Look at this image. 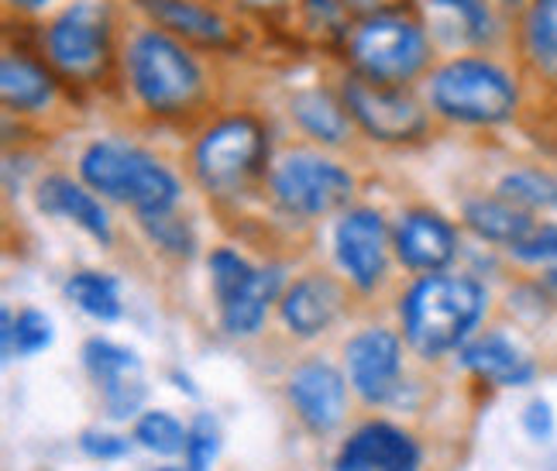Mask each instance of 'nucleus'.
I'll return each instance as SVG.
<instances>
[{
	"label": "nucleus",
	"instance_id": "2f4dec72",
	"mask_svg": "<svg viewBox=\"0 0 557 471\" xmlns=\"http://www.w3.org/2000/svg\"><path fill=\"white\" fill-rule=\"evenodd\" d=\"M348 14L345 0H304L307 28L327 41H348Z\"/></svg>",
	"mask_w": 557,
	"mask_h": 471
},
{
	"label": "nucleus",
	"instance_id": "473e14b6",
	"mask_svg": "<svg viewBox=\"0 0 557 471\" xmlns=\"http://www.w3.org/2000/svg\"><path fill=\"white\" fill-rule=\"evenodd\" d=\"M186 471H210L213 458H218V426L207 413H200L189 423L186 434Z\"/></svg>",
	"mask_w": 557,
	"mask_h": 471
},
{
	"label": "nucleus",
	"instance_id": "39448f33",
	"mask_svg": "<svg viewBox=\"0 0 557 471\" xmlns=\"http://www.w3.org/2000/svg\"><path fill=\"white\" fill-rule=\"evenodd\" d=\"M426 59H431V41L406 14L366 17L348 35V62L355 76L385 83V87H403L420 76Z\"/></svg>",
	"mask_w": 557,
	"mask_h": 471
},
{
	"label": "nucleus",
	"instance_id": "412c9836",
	"mask_svg": "<svg viewBox=\"0 0 557 471\" xmlns=\"http://www.w3.org/2000/svg\"><path fill=\"white\" fill-rule=\"evenodd\" d=\"M0 97H4V103L11 107V111L35 114V111H46V107L52 103L55 83L28 55L8 52L4 59H0Z\"/></svg>",
	"mask_w": 557,
	"mask_h": 471
},
{
	"label": "nucleus",
	"instance_id": "4468645a",
	"mask_svg": "<svg viewBox=\"0 0 557 471\" xmlns=\"http://www.w3.org/2000/svg\"><path fill=\"white\" fill-rule=\"evenodd\" d=\"M286 393L293 410L313 434H327L345 420L348 385L345 375L334 365H327V361H307V365H299L286 382Z\"/></svg>",
	"mask_w": 557,
	"mask_h": 471
},
{
	"label": "nucleus",
	"instance_id": "9b49d317",
	"mask_svg": "<svg viewBox=\"0 0 557 471\" xmlns=\"http://www.w3.org/2000/svg\"><path fill=\"white\" fill-rule=\"evenodd\" d=\"M348 379L366 402H389L399 393V369H403V345L393 331L369 327L358 331L348 348Z\"/></svg>",
	"mask_w": 557,
	"mask_h": 471
},
{
	"label": "nucleus",
	"instance_id": "393cba45",
	"mask_svg": "<svg viewBox=\"0 0 557 471\" xmlns=\"http://www.w3.org/2000/svg\"><path fill=\"white\" fill-rule=\"evenodd\" d=\"M523 41L533 66L557 83V0H533L523 21Z\"/></svg>",
	"mask_w": 557,
	"mask_h": 471
},
{
	"label": "nucleus",
	"instance_id": "0eeeda50",
	"mask_svg": "<svg viewBox=\"0 0 557 471\" xmlns=\"http://www.w3.org/2000/svg\"><path fill=\"white\" fill-rule=\"evenodd\" d=\"M272 193L289 213L324 218V213H334L351 200L355 179L348 169L317 152H289L275 165Z\"/></svg>",
	"mask_w": 557,
	"mask_h": 471
},
{
	"label": "nucleus",
	"instance_id": "2eb2a0df",
	"mask_svg": "<svg viewBox=\"0 0 557 471\" xmlns=\"http://www.w3.org/2000/svg\"><path fill=\"white\" fill-rule=\"evenodd\" d=\"M399 262L413 272H441L458 255V231L441 213L410 210L393 231Z\"/></svg>",
	"mask_w": 557,
	"mask_h": 471
},
{
	"label": "nucleus",
	"instance_id": "423d86ee",
	"mask_svg": "<svg viewBox=\"0 0 557 471\" xmlns=\"http://www.w3.org/2000/svg\"><path fill=\"white\" fill-rule=\"evenodd\" d=\"M265 156L269 141L259 121L248 114L224 117L193 148V173L203 189L218 193V197H234L262 173Z\"/></svg>",
	"mask_w": 557,
	"mask_h": 471
},
{
	"label": "nucleus",
	"instance_id": "a19ab883",
	"mask_svg": "<svg viewBox=\"0 0 557 471\" xmlns=\"http://www.w3.org/2000/svg\"><path fill=\"white\" fill-rule=\"evenodd\" d=\"M152 471H186V468H152Z\"/></svg>",
	"mask_w": 557,
	"mask_h": 471
},
{
	"label": "nucleus",
	"instance_id": "9d476101",
	"mask_svg": "<svg viewBox=\"0 0 557 471\" xmlns=\"http://www.w3.org/2000/svg\"><path fill=\"white\" fill-rule=\"evenodd\" d=\"M83 365H87L90 379L97 382L107 417L127 420L138 413V406L145 399V379L135 351L114 345V340L90 337L83 345Z\"/></svg>",
	"mask_w": 557,
	"mask_h": 471
},
{
	"label": "nucleus",
	"instance_id": "f257e3e1",
	"mask_svg": "<svg viewBox=\"0 0 557 471\" xmlns=\"http://www.w3.org/2000/svg\"><path fill=\"white\" fill-rule=\"evenodd\" d=\"M488 307V293L471 275L431 272L410 286L403 296V334L410 348L423 358H441L455 348H465L471 331Z\"/></svg>",
	"mask_w": 557,
	"mask_h": 471
},
{
	"label": "nucleus",
	"instance_id": "bb28decb",
	"mask_svg": "<svg viewBox=\"0 0 557 471\" xmlns=\"http://www.w3.org/2000/svg\"><path fill=\"white\" fill-rule=\"evenodd\" d=\"M4 331H0V345H4V358H32L52 345V320L38 310H21L17 317L11 310L0 313Z\"/></svg>",
	"mask_w": 557,
	"mask_h": 471
},
{
	"label": "nucleus",
	"instance_id": "7c9ffc66",
	"mask_svg": "<svg viewBox=\"0 0 557 471\" xmlns=\"http://www.w3.org/2000/svg\"><path fill=\"white\" fill-rule=\"evenodd\" d=\"M141 227L159 248H165L169 255H180V259H189L193 248H197V238H193L189 224L183 218H173V210L156 213V218H141Z\"/></svg>",
	"mask_w": 557,
	"mask_h": 471
},
{
	"label": "nucleus",
	"instance_id": "4be33fe9",
	"mask_svg": "<svg viewBox=\"0 0 557 471\" xmlns=\"http://www.w3.org/2000/svg\"><path fill=\"white\" fill-rule=\"evenodd\" d=\"M465 224L479 234V238L492 241V245H506L512 248L517 241H523L527 234L537 227L530 218V210L509 203L503 197H479L465 203Z\"/></svg>",
	"mask_w": 557,
	"mask_h": 471
},
{
	"label": "nucleus",
	"instance_id": "f03ea898",
	"mask_svg": "<svg viewBox=\"0 0 557 471\" xmlns=\"http://www.w3.org/2000/svg\"><path fill=\"white\" fill-rule=\"evenodd\" d=\"M79 176L94 193L127 203L138 218L169 213L180 200L176 176L156 156H148L145 148L117 138L94 141L79 156Z\"/></svg>",
	"mask_w": 557,
	"mask_h": 471
},
{
	"label": "nucleus",
	"instance_id": "7ed1b4c3",
	"mask_svg": "<svg viewBox=\"0 0 557 471\" xmlns=\"http://www.w3.org/2000/svg\"><path fill=\"white\" fill-rule=\"evenodd\" d=\"M127 76L145 111L176 117L203 97V73L183 49V41L159 28H145L127 46Z\"/></svg>",
	"mask_w": 557,
	"mask_h": 471
},
{
	"label": "nucleus",
	"instance_id": "ddd939ff",
	"mask_svg": "<svg viewBox=\"0 0 557 471\" xmlns=\"http://www.w3.org/2000/svg\"><path fill=\"white\" fill-rule=\"evenodd\" d=\"M334 471H420V447L399 426L375 420L341 444Z\"/></svg>",
	"mask_w": 557,
	"mask_h": 471
},
{
	"label": "nucleus",
	"instance_id": "a211bd4d",
	"mask_svg": "<svg viewBox=\"0 0 557 471\" xmlns=\"http://www.w3.org/2000/svg\"><path fill=\"white\" fill-rule=\"evenodd\" d=\"M461 365L468 372H475L482 382L499 385V389L530 385L533 375H537L533 361L503 334H485V337L468 340V345L461 348Z\"/></svg>",
	"mask_w": 557,
	"mask_h": 471
},
{
	"label": "nucleus",
	"instance_id": "20e7f679",
	"mask_svg": "<svg viewBox=\"0 0 557 471\" xmlns=\"http://www.w3.org/2000/svg\"><path fill=\"white\" fill-rule=\"evenodd\" d=\"M431 103L447 121L492 127L517 114L520 90L506 70L488 59H451L431 79Z\"/></svg>",
	"mask_w": 557,
	"mask_h": 471
},
{
	"label": "nucleus",
	"instance_id": "e433bc0d",
	"mask_svg": "<svg viewBox=\"0 0 557 471\" xmlns=\"http://www.w3.org/2000/svg\"><path fill=\"white\" fill-rule=\"evenodd\" d=\"M345 4L358 17H382V14H403L410 0H345Z\"/></svg>",
	"mask_w": 557,
	"mask_h": 471
},
{
	"label": "nucleus",
	"instance_id": "f8f14e48",
	"mask_svg": "<svg viewBox=\"0 0 557 471\" xmlns=\"http://www.w3.org/2000/svg\"><path fill=\"white\" fill-rule=\"evenodd\" d=\"M334 248L348 280L358 289H375L385 272V248H389V231H385L382 213L372 207L348 210L337 224Z\"/></svg>",
	"mask_w": 557,
	"mask_h": 471
},
{
	"label": "nucleus",
	"instance_id": "c756f323",
	"mask_svg": "<svg viewBox=\"0 0 557 471\" xmlns=\"http://www.w3.org/2000/svg\"><path fill=\"white\" fill-rule=\"evenodd\" d=\"M210 283H213V296H218V303L224 307L227 299L238 293L251 275H255V269L242 259L238 251H231V248H218L210 255Z\"/></svg>",
	"mask_w": 557,
	"mask_h": 471
},
{
	"label": "nucleus",
	"instance_id": "6ab92c4d",
	"mask_svg": "<svg viewBox=\"0 0 557 471\" xmlns=\"http://www.w3.org/2000/svg\"><path fill=\"white\" fill-rule=\"evenodd\" d=\"M38 210L55 213V218H66L76 227H83L94 241L111 245V221H107V210L100 200H94V193H87L79 183L66 176H46L38 183Z\"/></svg>",
	"mask_w": 557,
	"mask_h": 471
},
{
	"label": "nucleus",
	"instance_id": "4c0bfd02",
	"mask_svg": "<svg viewBox=\"0 0 557 471\" xmlns=\"http://www.w3.org/2000/svg\"><path fill=\"white\" fill-rule=\"evenodd\" d=\"M238 4L255 11V14H272V11H283L289 0H238Z\"/></svg>",
	"mask_w": 557,
	"mask_h": 471
},
{
	"label": "nucleus",
	"instance_id": "a878e982",
	"mask_svg": "<svg viewBox=\"0 0 557 471\" xmlns=\"http://www.w3.org/2000/svg\"><path fill=\"white\" fill-rule=\"evenodd\" d=\"M62 293H66L73 303L90 313L97 320H117L121 317V293H117V280L107 272H73L66 286H62Z\"/></svg>",
	"mask_w": 557,
	"mask_h": 471
},
{
	"label": "nucleus",
	"instance_id": "1a4fd4ad",
	"mask_svg": "<svg viewBox=\"0 0 557 471\" xmlns=\"http://www.w3.org/2000/svg\"><path fill=\"white\" fill-rule=\"evenodd\" d=\"M351 121L375 141H413L426 132L423 107L403 87H385L366 76L345 79L341 90Z\"/></svg>",
	"mask_w": 557,
	"mask_h": 471
},
{
	"label": "nucleus",
	"instance_id": "aec40b11",
	"mask_svg": "<svg viewBox=\"0 0 557 471\" xmlns=\"http://www.w3.org/2000/svg\"><path fill=\"white\" fill-rule=\"evenodd\" d=\"M278 289H283V269H255L251 280L234 293L221 307V324L231 337H251L262 327L269 307L275 303Z\"/></svg>",
	"mask_w": 557,
	"mask_h": 471
},
{
	"label": "nucleus",
	"instance_id": "ea45409f",
	"mask_svg": "<svg viewBox=\"0 0 557 471\" xmlns=\"http://www.w3.org/2000/svg\"><path fill=\"white\" fill-rule=\"evenodd\" d=\"M547 283L557 289V265H547Z\"/></svg>",
	"mask_w": 557,
	"mask_h": 471
},
{
	"label": "nucleus",
	"instance_id": "cd10ccee",
	"mask_svg": "<svg viewBox=\"0 0 557 471\" xmlns=\"http://www.w3.org/2000/svg\"><path fill=\"white\" fill-rule=\"evenodd\" d=\"M499 197L523 207V210H554L557 207V176L544 173V169H517V173L503 176Z\"/></svg>",
	"mask_w": 557,
	"mask_h": 471
},
{
	"label": "nucleus",
	"instance_id": "58836bf2",
	"mask_svg": "<svg viewBox=\"0 0 557 471\" xmlns=\"http://www.w3.org/2000/svg\"><path fill=\"white\" fill-rule=\"evenodd\" d=\"M11 4H17V8H25V11H38V8H46L49 0H11Z\"/></svg>",
	"mask_w": 557,
	"mask_h": 471
},
{
	"label": "nucleus",
	"instance_id": "f3484780",
	"mask_svg": "<svg viewBox=\"0 0 557 471\" xmlns=\"http://www.w3.org/2000/svg\"><path fill=\"white\" fill-rule=\"evenodd\" d=\"M341 299H345L341 286L327 275H304L286 289L278 310H283L286 327L296 337H317L334 324V317L341 313Z\"/></svg>",
	"mask_w": 557,
	"mask_h": 471
},
{
	"label": "nucleus",
	"instance_id": "c85d7f7f",
	"mask_svg": "<svg viewBox=\"0 0 557 471\" xmlns=\"http://www.w3.org/2000/svg\"><path fill=\"white\" fill-rule=\"evenodd\" d=\"M186 434H189V426H183L173 413H165V410H152L135 423V441L141 447H148V451L165 455V458L186 451Z\"/></svg>",
	"mask_w": 557,
	"mask_h": 471
},
{
	"label": "nucleus",
	"instance_id": "b1692460",
	"mask_svg": "<svg viewBox=\"0 0 557 471\" xmlns=\"http://www.w3.org/2000/svg\"><path fill=\"white\" fill-rule=\"evenodd\" d=\"M434 25L447 41L482 46L492 35V14L485 0H431Z\"/></svg>",
	"mask_w": 557,
	"mask_h": 471
},
{
	"label": "nucleus",
	"instance_id": "c9c22d12",
	"mask_svg": "<svg viewBox=\"0 0 557 471\" xmlns=\"http://www.w3.org/2000/svg\"><path fill=\"white\" fill-rule=\"evenodd\" d=\"M523 431L533 441H550L554 434V413H550V402L547 399H530L527 410H523Z\"/></svg>",
	"mask_w": 557,
	"mask_h": 471
},
{
	"label": "nucleus",
	"instance_id": "dca6fc26",
	"mask_svg": "<svg viewBox=\"0 0 557 471\" xmlns=\"http://www.w3.org/2000/svg\"><path fill=\"white\" fill-rule=\"evenodd\" d=\"M138 8L156 21V28L173 35L180 41H189L197 49H231L234 35L231 25L197 0H138Z\"/></svg>",
	"mask_w": 557,
	"mask_h": 471
},
{
	"label": "nucleus",
	"instance_id": "f704fd0d",
	"mask_svg": "<svg viewBox=\"0 0 557 471\" xmlns=\"http://www.w3.org/2000/svg\"><path fill=\"white\" fill-rule=\"evenodd\" d=\"M79 447H83V455L111 461V458H124L127 451H132V441L114 437V434H100V431H87L79 437Z\"/></svg>",
	"mask_w": 557,
	"mask_h": 471
},
{
	"label": "nucleus",
	"instance_id": "6e6552de",
	"mask_svg": "<svg viewBox=\"0 0 557 471\" xmlns=\"http://www.w3.org/2000/svg\"><path fill=\"white\" fill-rule=\"evenodd\" d=\"M46 52L52 66L73 83H97L111 70V25L100 8L73 4L46 32Z\"/></svg>",
	"mask_w": 557,
	"mask_h": 471
},
{
	"label": "nucleus",
	"instance_id": "5701e85b",
	"mask_svg": "<svg viewBox=\"0 0 557 471\" xmlns=\"http://www.w3.org/2000/svg\"><path fill=\"white\" fill-rule=\"evenodd\" d=\"M293 117L307 135L320 138L324 145H341L348 135V107L345 100H334L327 90H304L293 97Z\"/></svg>",
	"mask_w": 557,
	"mask_h": 471
},
{
	"label": "nucleus",
	"instance_id": "72a5a7b5",
	"mask_svg": "<svg viewBox=\"0 0 557 471\" xmlns=\"http://www.w3.org/2000/svg\"><path fill=\"white\" fill-rule=\"evenodd\" d=\"M512 259L530 262V265H557V224L533 227L523 241L509 248Z\"/></svg>",
	"mask_w": 557,
	"mask_h": 471
}]
</instances>
